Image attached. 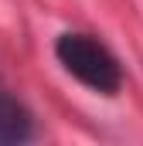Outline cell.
I'll return each mask as SVG.
<instances>
[{
    "mask_svg": "<svg viewBox=\"0 0 143 146\" xmlns=\"http://www.w3.org/2000/svg\"><path fill=\"white\" fill-rule=\"evenodd\" d=\"M55 58L61 61V68L78 78L85 88L99 92V95H116L123 88V68L119 61L112 58L102 41H96L92 34H78V31H68V34L58 37L55 44Z\"/></svg>",
    "mask_w": 143,
    "mask_h": 146,
    "instance_id": "1",
    "label": "cell"
},
{
    "mask_svg": "<svg viewBox=\"0 0 143 146\" xmlns=\"http://www.w3.org/2000/svg\"><path fill=\"white\" fill-rule=\"evenodd\" d=\"M34 133L31 126V112L24 109V102L0 82V146L27 143Z\"/></svg>",
    "mask_w": 143,
    "mask_h": 146,
    "instance_id": "2",
    "label": "cell"
}]
</instances>
